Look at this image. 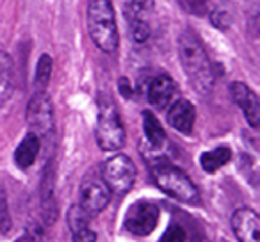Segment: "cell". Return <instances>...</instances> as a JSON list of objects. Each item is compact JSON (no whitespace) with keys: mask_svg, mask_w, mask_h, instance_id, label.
<instances>
[{"mask_svg":"<svg viewBox=\"0 0 260 242\" xmlns=\"http://www.w3.org/2000/svg\"><path fill=\"white\" fill-rule=\"evenodd\" d=\"M16 242H32V237H27V235H25V237H22L20 240H16Z\"/></svg>","mask_w":260,"mask_h":242,"instance_id":"23","label":"cell"},{"mask_svg":"<svg viewBox=\"0 0 260 242\" xmlns=\"http://www.w3.org/2000/svg\"><path fill=\"white\" fill-rule=\"evenodd\" d=\"M194 242H207V238H202V237H198V238H196Z\"/></svg>","mask_w":260,"mask_h":242,"instance_id":"24","label":"cell"},{"mask_svg":"<svg viewBox=\"0 0 260 242\" xmlns=\"http://www.w3.org/2000/svg\"><path fill=\"white\" fill-rule=\"evenodd\" d=\"M41 150V141L38 139V135L34 132H29L25 137L22 139V143L18 145L15 152V162L22 169H29L38 159V153Z\"/></svg>","mask_w":260,"mask_h":242,"instance_id":"14","label":"cell"},{"mask_svg":"<svg viewBox=\"0 0 260 242\" xmlns=\"http://www.w3.org/2000/svg\"><path fill=\"white\" fill-rule=\"evenodd\" d=\"M232 230L239 242H260V219L255 210L242 206L232 216Z\"/></svg>","mask_w":260,"mask_h":242,"instance_id":"9","label":"cell"},{"mask_svg":"<svg viewBox=\"0 0 260 242\" xmlns=\"http://www.w3.org/2000/svg\"><path fill=\"white\" fill-rule=\"evenodd\" d=\"M230 160H232V152L230 148H224V146L223 148L205 152L200 157V164H202L203 171H207V173H216L219 167L226 166Z\"/></svg>","mask_w":260,"mask_h":242,"instance_id":"15","label":"cell"},{"mask_svg":"<svg viewBox=\"0 0 260 242\" xmlns=\"http://www.w3.org/2000/svg\"><path fill=\"white\" fill-rule=\"evenodd\" d=\"M178 54L187 79L198 93H209L214 86V72L202 41L192 32H184L178 38Z\"/></svg>","mask_w":260,"mask_h":242,"instance_id":"1","label":"cell"},{"mask_svg":"<svg viewBox=\"0 0 260 242\" xmlns=\"http://www.w3.org/2000/svg\"><path fill=\"white\" fill-rule=\"evenodd\" d=\"M52 57L50 55H41L40 61L36 66V75H34V87L36 91H45L50 82V75H52Z\"/></svg>","mask_w":260,"mask_h":242,"instance_id":"16","label":"cell"},{"mask_svg":"<svg viewBox=\"0 0 260 242\" xmlns=\"http://www.w3.org/2000/svg\"><path fill=\"white\" fill-rule=\"evenodd\" d=\"M175 93H177V84L170 75H157L148 87V101L157 109H166L171 103Z\"/></svg>","mask_w":260,"mask_h":242,"instance_id":"12","label":"cell"},{"mask_svg":"<svg viewBox=\"0 0 260 242\" xmlns=\"http://www.w3.org/2000/svg\"><path fill=\"white\" fill-rule=\"evenodd\" d=\"M119 86H121L123 96L130 98V94H132V89H130V86H128V80H126V79H121V80H119Z\"/></svg>","mask_w":260,"mask_h":242,"instance_id":"22","label":"cell"},{"mask_svg":"<svg viewBox=\"0 0 260 242\" xmlns=\"http://www.w3.org/2000/svg\"><path fill=\"white\" fill-rule=\"evenodd\" d=\"M89 221H91V214H87L86 210L82 209V205H72L66 214V223H68V228L73 231L84 230V228H89Z\"/></svg>","mask_w":260,"mask_h":242,"instance_id":"17","label":"cell"},{"mask_svg":"<svg viewBox=\"0 0 260 242\" xmlns=\"http://www.w3.org/2000/svg\"><path fill=\"white\" fill-rule=\"evenodd\" d=\"M230 93H232V98H234L235 103L242 109L246 119H248V123L251 125L253 128L258 127V123H260V101H258V96H256V94L242 82H234V84H232Z\"/></svg>","mask_w":260,"mask_h":242,"instance_id":"10","label":"cell"},{"mask_svg":"<svg viewBox=\"0 0 260 242\" xmlns=\"http://www.w3.org/2000/svg\"><path fill=\"white\" fill-rule=\"evenodd\" d=\"M11 221L8 216V206H6V198L0 194V233H8Z\"/></svg>","mask_w":260,"mask_h":242,"instance_id":"20","label":"cell"},{"mask_svg":"<svg viewBox=\"0 0 260 242\" xmlns=\"http://www.w3.org/2000/svg\"><path fill=\"white\" fill-rule=\"evenodd\" d=\"M132 22H130V30H132V38H134L138 43H143V41L148 40L150 36V27L146 25L145 22H143L139 16H134V18H130Z\"/></svg>","mask_w":260,"mask_h":242,"instance_id":"18","label":"cell"},{"mask_svg":"<svg viewBox=\"0 0 260 242\" xmlns=\"http://www.w3.org/2000/svg\"><path fill=\"white\" fill-rule=\"evenodd\" d=\"M73 242H96V233L89 228H84V230L73 231L72 233Z\"/></svg>","mask_w":260,"mask_h":242,"instance_id":"21","label":"cell"},{"mask_svg":"<svg viewBox=\"0 0 260 242\" xmlns=\"http://www.w3.org/2000/svg\"><path fill=\"white\" fill-rule=\"evenodd\" d=\"M102 180L109 187L111 194L123 196L132 189L136 182V166L134 162L123 153L111 157L102 167Z\"/></svg>","mask_w":260,"mask_h":242,"instance_id":"5","label":"cell"},{"mask_svg":"<svg viewBox=\"0 0 260 242\" xmlns=\"http://www.w3.org/2000/svg\"><path fill=\"white\" fill-rule=\"evenodd\" d=\"M111 191L100 178H89L80 187V205L87 214H100L111 201Z\"/></svg>","mask_w":260,"mask_h":242,"instance_id":"8","label":"cell"},{"mask_svg":"<svg viewBox=\"0 0 260 242\" xmlns=\"http://www.w3.org/2000/svg\"><path fill=\"white\" fill-rule=\"evenodd\" d=\"M27 123L30 127V132H34L40 141L50 139L54 135V105L45 91H36L30 98L27 107Z\"/></svg>","mask_w":260,"mask_h":242,"instance_id":"6","label":"cell"},{"mask_svg":"<svg viewBox=\"0 0 260 242\" xmlns=\"http://www.w3.org/2000/svg\"><path fill=\"white\" fill-rule=\"evenodd\" d=\"M153 177L159 185L160 191H164L168 196L182 203L189 205H198L200 203V192L192 180L180 169L168 162H157L153 167Z\"/></svg>","mask_w":260,"mask_h":242,"instance_id":"3","label":"cell"},{"mask_svg":"<svg viewBox=\"0 0 260 242\" xmlns=\"http://www.w3.org/2000/svg\"><path fill=\"white\" fill-rule=\"evenodd\" d=\"M96 143L105 152H118L125 146V128L121 118L111 98H102L98 101L96 118Z\"/></svg>","mask_w":260,"mask_h":242,"instance_id":"4","label":"cell"},{"mask_svg":"<svg viewBox=\"0 0 260 242\" xmlns=\"http://www.w3.org/2000/svg\"><path fill=\"white\" fill-rule=\"evenodd\" d=\"M143 130H145V135L148 139L150 152L155 153L152 157H160L162 150L168 146V137L162 125H160V121L157 119V116L153 112H143Z\"/></svg>","mask_w":260,"mask_h":242,"instance_id":"13","label":"cell"},{"mask_svg":"<svg viewBox=\"0 0 260 242\" xmlns=\"http://www.w3.org/2000/svg\"><path fill=\"white\" fill-rule=\"evenodd\" d=\"M87 29L100 50L114 52L118 48V25H116V15L111 0H89Z\"/></svg>","mask_w":260,"mask_h":242,"instance_id":"2","label":"cell"},{"mask_svg":"<svg viewBox=\"0 0 260 242\" xmlns=\"http://www.w3.org/2000/svg\"><path fill=\"white\" fill-rule=\"evenodd\" d=\"M159 206L150 201H136L125 216V230L138 237H146L157 228L159 223Z\"/></svg>","mask_w":260,"mask_h":242,"instance_id":"7","label":"cell"},{"mask_svg":"<svg viewBox=\"0 0 260 242\" xmlns=\"http://www.w3.org/2000/svg\"><path fill=\"white\" fill-rule=\"evenodd\" d=\"M168 121L170 125L178 130L180 134H191L194 128L196 121V109L189 100H178L171 105L170 112H168Z\"/></svg>","mask_w":260,"mask_h":242,"instance_id":"11","label":"cell"},{"mask_svg":"<svg viewBox=\"0 0 260 242\" xmlns=\"http://www.w3.org/2000/svg\"><path fill=\"white\" fill-rule=\"evenodd\" d=\"M185 238H187V233H185L184 228H182L180 224H171V226L164 231L160 242H185Z\"/></svg>","mask_w":260,"mask_h":242,"instance_id":"19","label":"cell"}]
</instances>
